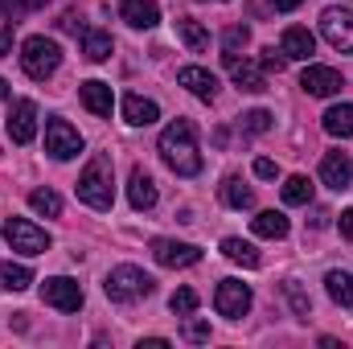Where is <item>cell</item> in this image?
<instances>
[{"label":"cell","mask_w":353,"mask_h":349,"mask_svg":"<svg viewBox=\"0 0 353 349\" xmlns=\"http://www.w3.org/2000/svg\"><path fill=\"white\" fill-rule=\"evenodd\" d=\"M41 4H46V0H29V8H41Z\"/></svg>","instance_id":"cell-43"},{"label":"cell","mask_w":353,"mask_h":349,"mask_svg":"<svg viewBox=\"0 0 353 349\" xmlns=\"http://www.w3.org/2000/svg\"><path fill=\"white\" fill-rule=\"evenodd\" d=\"M222 201H226L230 210H247V206L255 201V193H251L239 177H226V181H222Z\"/></svg>","instance_id":"cell-27"},{"label":"cell","mask_w":353,"mask_h":349,"mask_svg":"<svg viewBox=\"0 0 353 349\" xmlns=\"http://www.w3.org/2000/svg\"><path fill=\"white\" fill-rule=\"evenodd\" d=\"M37 136V103L33 99H21L8 115V140L12 144H29Z\"/></svg>","instance_id":"cell-10"},{"label":"cell","mask_w":353,"mask_h":349,"mask_svg":"<svg viewBox=\"0 0 353 349\" xmlns=\"http://www.w3.org/2000/svg\"><path fill=\"white\" fill-rule=\"evenodd\" d=\"M169 308H173L176 317H189V312L197 308V292H193V288H181V292H173V300H169Z\"/></svg>","instance_id":"cell-31"},{"label":"cell","mask_w":353,"mask_h":349,"mask_svg":"<svg viewBox=\"0 0 353 349\" xmlns=\"http://www.w3.org/2000/svg\"><path fill=\"white\" fill-rule=\"evenodd\" d=\"M79 94H83L87 111H90V115H99V119H107V115H111V107H115V94H111V87H107V83H99V79L83 83V87H79Z\"/></svg>","instance_id":"cell-18"},{"label":"cell","mask_w":353,"mask_h":349,"mask_svg":"<svg viewBox=\"0 0 353 349\" xmlns=\"http://www.w3.org/2000/svg\"><path fill=\"white\" fill-rule=\"evenodd\" d=\"M279 50H283V58H296V62H308V58L316 54V37H312L308 29H300V25H292V29H283V41H279Z\"/></svg>","instance_id":"cell-15"},{"label":"cell","mask_w":353,"mask_h":349,"mask_svg":"<svg viewBox=\"0 0 353 349\" xmlns=\"http://www.w3.org/2000/svg\"><path fill=\"white\" fill-rule=\"evenodd\" d=\"M300 87L308 90V94H316V99H329V94L341 90V74H337L333 66H308V70L300 74Z\"/></svg>","instance_id":"cell-14"},{"label":"cell","mask_w":353,"mask_h":349,"mask_svg":"<svg viewBox=\"0 0 353 349\" xmlns=\"http://www.w3.org/2000/svg\"><path fill=\"white\" fill-rule=\"evenodd\" d=\"M325 132L329 136H353V103H337V107H329L325 111Z\"/></svg>","instance_id":"cell-21"},{"label":"cell","mask_w":353,"mask_h":349,"mask_svg":"<svg viewBox=\"0 0 353 349\" xmlns=\"http://www.w3.org/2000/svg\"><path fill=\"white\" fill-rule=\"evenodd\" d=\"M325 288H329V296H333L337 304L353 308V275L350 271H329V275H325Z\"/></svg>","instance_id":"cell-25"},{"label":"cell","mask_w":353,"mask_h":349,"mask_svg":"<svg viewBox=\"0 0 353 349\" xmlns=\"http://www.w3.org/2000/svg\"><path fill=\"white\" fill-rule=\"evenodd\" d=\"M46 152H50L54 161H70V157L83 152V136H79L66 119H50V123H46Z\"/></svg>","instance_id":"cell-7"},{"label":"cell","mask_w":353,"mask_h":349,"mask_svg":"<svg viewBox=\"0 0 353 349\" xmlns=\"http://www.w3.org/2000/svg\"><path fill=\"white\" fill-rule=\"evenodd\" d=\"M4 99H8V83H4V79H0V103H4Z\"/></svg>","instance_id":"cell-42"},{"label":"cell","mask_w":353,"mask_h":349,"mask_svg":"<svg viewBox=\"0 0 353 349\" xmlns=\"http://www.w3.org/2000/svg\"><path fill=\"white\" fill-rule=\"evenodd\" d=\"M29 206H33L37 214H46V218H58V214H62V197H58L54 189H33V193H29Z\"/></svg>","instance_id":"cell-30"},{"label":"cell","mask_w":353,"mask_h":349,"mask_svg":"<svg viewBox=\"0 0 353 349\" xmlns=\"http://www.w3.org/2000/svg\"><path fill=\"white\" fill-rule=\"evenodd\" d=\"M41 300L54 304L58 312H79L83 308V288L74 279H66V275H54V279L41 283Z\"/></svg>","instance_id":"cell-8"},{"label":"cell","mask_w":353,"mask_h":349,"mask_svg":"<svg viewBox=\"0 0 353 349\" xmlns=\"http://www.w3.org/2000/svg\"><path fill=\"white\" fill-rule=\"evenodd\" d=\"M161 157H165V165L181 177L201 173V152H197V140H193V123H189V119H173V123L161 132Z\"/></svg>","instance_id":"cell-1"},{"label":"cell","mask_w":353,"mask_h":349,"mask_svg":"<svg viewBox=\"0 0 353 349\" xmlns=\"http://www.w3.org/2000/svg\"><path fill=\"white\" fill-rule=\"evenodd\" d=\"M4 239H8V247L21 251V255H46V251H50V235H46L41 226H33L29 218H8V222H4Z\"/></svg>","instance_id":"cell-5"},{"label":"cell","mask_w":353,"mask_h":349,"mask_svg":"<svg viewBox=\"0 0 353 349\" xmlns=\"http://www.w3.org/2000/svg\"><path fill=\"white\" fill-rule=\"evenodd\" d=\"M321 33L333 50L353 54V8H325L321 17Z\"/></svg>","instance_id":"cell-6"},{"label":"cell","mask_w":353,"mask_h":349,"mask_svg":"<svg viewBox=\"0 0 353 349\" xmlns=\"http://www.w3.org/2000/svg\"><path fill=\"white\" fill-rule=\"evenodd\" d=\"M243 128L255 132V136L267 132V128H271V111H247V115H243Z\"/></svg>","instance_id":"cell-34"},{"label":"cell","mask_w":353,"mask_h":349,"mask_svg":"<svg viewBox=\"0 0 353 349\" xmlns=\"http://www.w3.org/2000/svg\"><path fill=\"white\" fill-rule=\"evenodd\" d=\"M222 41H226V54H239V50H243V46H247V41H251V33H247V29H243V25H230V29H226V37H222Z\"/></svg>","instance_id":"cell-33"},{"label":"cell","mask_w":353,"mask_h":349,"mask_svg":"<svg viewBox=\"0 0 353 349\" xmlns=\"http://www.w3.org/2000/svg\"><path fill=\"white\" fill-rule=\"evenodd\" d=\"M123 119L136 123V128H148V123L161 119V107L152 99H144V94H123Z\"/></svg>","instance_id":"cell-20"},{"label":"cell","mask_w":353,"mask_h":349,"mask_svg":"<svg viewBox=\"0 0 353 349\" xmlns=\"http://www.w3.org/2000/svg\"><path fill=\"white\" fill-rule=\"evenodd\" d=\"M21 66H25L29 79L46 83V79L62 66V50H58V41H50V37H29V41L21 46Z\"/></svg>","instance_id":"cell-3"},{"label":"cell","mask_w":353,"mask_h":349,"mask_svg":"<svg viewBox=\"0 0 353 349\" xmlns=\"http://www.w3.org/2000/svg\"><path fill=\"white\" fill-rule=\"evenodd\" d=\"M119 17L132 29H152L161 21V8H157V0H119Z\"/></svg>","instance_id":"cell-16"},{"label":"cell","mask_w":353,"mask_h":349,"mask_svg":"<svg viewBox=\"0 0 353 349\" xmlns=\"http://www.w3.org/2000/svg\"><path fill=\"white\" fill-rule=\"evenodd\" d=\"M222 255L230 263H243V267H259V251L243 239H222Z\"/></svg>","instance_id":"cell-28"},{"label":"cell","mask_w":353,"mask_h":349,"mask_svg":"<svg viewBox=\"0 0 353 349\" xmlns=\"http://www.w3.org/2000/svg\"><path fill=\"white\" fill-rule=\"evenodd\" d=\"M321 181L329 185V189H350L353 185V161L345 152H325V161H321Z\"/></svg>","instance_id":"cell-13"},{"label":"cell","mask_w":353,"mask_h":349,"mask_svg":"<svg viewBox=\"0 0 353 349\" xmlns=\"http://www.w3.org/2000/svg\"><path fill=\"white\" fill-rule=\"evenodd\" d=\"M337 226H341V235H345V239L353 243V210H345V214L337 218Z\"/></svg>","instance_id":"cell-39"},{"label":"cell","mask_w":353,"mask_h":349,"mask_svg":"<svg viewBox=\"0 0 353 349\" xmlns=\"http://www.w3.org/2000/svg\"><path fill=\"white\" fill-rule=\"evenodd\" d=\"M0 12H4V21H21L25 12H29V0H0Z\"/></svg>","instance_id":"cell-36"},{"label":"cell","mask_w":353,"mask_h":349,"mask_svg":"<svg viewBox=\"0 0 353 349\" xmlns=\"http://www.w3.org/2000/svg\"><path fill=\"white\" fill-rule=\"evenodd\" d=\"M255 173H259V177H267V181H271V177L279 173V165H275V161H267V157H263V161H255Z\"/></svg>","instance_id":"cell-38"},{"label":"cell","mask_w":353,"mask_h":349,"mask_svg":"<svg viewBox=\"0 0 353 349\" xmlns=\"http://www.w3.org/2000/svg\"><path fill=\"white\" fill-rule=\"evenodd\" d=\"M33 283V271L21 267V263H0V288L4 292H25Z\"/></svg>","instance_id":"cell-23"},{"label":"cell","mask_w":353,"mask_h":349,"mask_svg":"<svg viewBox=\"0 0 353 349\" xmlns=\"http://www.w3.org/2000/svg\"><path fill=\"white\" fill-rule=\"evenodd\" d=\"M107 296L115 300V304H132V300H144V296H152V275L148 271H140V267H115L111 275H107Z\"/></svg>","instance_id":"cell-4"},{"label":"cell","mask_w":353,"mask_h":349,"mask_svg":"<svg viewBox=\"0 0 353 349\" xmlns=\"http://www.w3.org/2000/svg\"><path fill=\"white\" fill-rule=\"evenodd\" d=\"M152 259L161 263V267H193V263L201 259V251H197L193 243H173V239H157V243H152Z\"/></svg>","instance_id":"cell-11"},{"label":"cell","mask_w":353,"mask_h":349,"mask_svg":"<svg viewBox=\"0 0 353 349\" xmlns=\"http://www.w3.org/2000/svg\"><path fill=\"white\" fill-rule=\"evenodd\" d=\"M176 83H181L185 90H193L197 99H205V103L218 94V79H214L210 70H201V66H185V70H176Z\"/></svg>","instance_id":"cell-17"},{"label":"cell","mask_w":353,"mask_h":349,"mask_svg":"<svg viewBox=\"0 0 353 349\" xmlns=\"http://www.w3.org/2000/svg\"><path fill=\"white\" fill-rule=\"evenodd\" d=\"M226 62V70H230V79L239 83L243 90H251V94H259V90H267V79H263V70L251 62V58H239V54H226L222 58Z\"/></svg>","instance_id":"cell-12"},{"label":"cell","mask_w":353,"mask_h":349,"mask_svg":"<svg viewBox=\"0 0 353 349\" xmlns=\"http://www.w3.org/2000/svg\"><path fill=\"white\" fill-rule=\"evenodd\" d=\"M128 201H132V210H152V206H157V181L144 173V169H132Z\"/></svg>","instance_id":"cell-19"},{"label":"cell","mask_w":353,"mask_h":349,"mask_svg":"<svg viewBox=\"0 0 353 349\" xmlns=\"http://www.w3.org/2000/svg\"><path fill=\"white\" fill-rule=\"evenodd\" d=\"M8 50H12V29L0 33V58H8Z\"/></svg>","instance_id":"cell-40"},{"label":"cell","mask_w":353,"mask_h":349,"mask_svg":"<svg viewBox=\"0 0 353 349\" xmlns=\"http://www.w3.org/2000/svg\"><path fill=\"white\" fill-rule=\"evenodd\" d=\"M251 230H255L259 239H283V235H288V218H283L279 210H263L259 218H251Z\"/></svg>","instance_id":"cell-22"},{"label":"cell","mask_w":353,"mask_h":349,"mask_svg":"<svg viewBox=\"0 0 353 349\" xmlns=\"http://www.w3.org/2000/svg\"><path fill=\"white\" fill-rule=\"evenodd\" d=\"M304 0H271V8H279V12H292V8H300Z\"/></svg>","instance_id":"cell-41"},{"label":"cell","mask_w":353,"mask_h":349,"mask_svg":"<svg viewBox=\"0 0 353 349\" xmlns=\"http://www.w3.org/2000/svg\"><path fill=\"white\" fill-rule=\"evenodd\" d=\"M176 33H181V41H185L193 54H201V50L210 46V33H205V29L193 21V17H181V21H176Z\"/></svg>","instance_id":"cell-26"},{"label":"cell","mask_w":353,"mask_h":349,"mask_svg":"<svg viewBox=\"0 0 353 349\" xmlns=\"http://www.w3.org/2000/svg\"><path fill=\"white\" fill-rule=\"evenodd\" d=\"M214 304H218V312H222V317L239 321V317H247V308H251V288H247V283H239V279H222V283H218Z\"/></svg>","instance_id":"cell-9"},{"label":"cell","mask_w":353,"mask_h":349,"mask_svg":"<svg viewBox=\"0 0 353 349\" xmlns=\"http://www.w3.org/2000/svg\"><path fill=\"white\" fill-rule=\"evenodd\" d=\"M283 66H288V58H283V50H263V70H275V74H279Z\"/></svg>","instance_id":"cell-37"},{"label":"cell","mask_w":353,"mask_h":349,"mask_svg":"<svg viewBox=\"0 0 353 349\" xmlns=\"http://www.w3.org/2000/svg\"><path fill=\"white\" fill-rule=\"evenodd\" d=\"M288 300H292V308H296V317H308L312 312V300L300 292V283H288Z\"/></svg>","instance_id":"cell-35"},{"label":"cell","mask_w":353,"mask_h":349,"mask_svg":"<svg viewBox=\"0 0 353 349\" xmlns=\"http://www.w3.org/2000/svg\"><path fill=\"white\" fill-rule=\"evenodd\" d=\"M79 197L87 201L90 210H111L115 189H111V157H90V165L79 177Z\"/></svg>","instance_id":"cell-2"},{"label":"cell","mask_w":353,"mask_h":349,"mask_svg":"<svg viewBox=\"0 0 353 349\" xmlns=\"http://www.w3.org/2000/svg\"><path fill=\"white\" fill-rule=\"evenodd\" d=\"M111 37L107 33H99V29H83V54H87L90 62H107L111 58Z\"/></svg>","instance_id":"cell-24"},{"label":"cell","mask_w":353,"mask_h":349,"mask_svg":"<svg viewBox=\"0 0 353 349\" xmlns=\"http://www.w3.org/2000/svg\"><path fill=\"white\" fill-rule=\"evenodd\" d=\"M181 333H185V341H210V325H205V321H197V317H185Z\"/></svg>","instance_id":"cell-32"},{"label":"cell","mask_w":353,"mask_h":349,"mask_svg":"<svg viewBox=\"0 0 353 349\" xmlns=\"http://www.w3.org/2000/svg\"><path fill=\"white\" fill-rule=\"evenodd\" d=\"M283 201L288 206H308L312 201V181L308 177H288V185H283Z\"/></svg>","instance_id":"cell-29"}]
</instances>
